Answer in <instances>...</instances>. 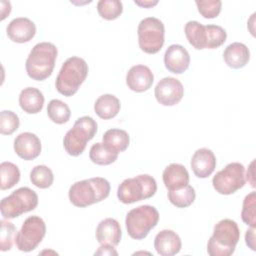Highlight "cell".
Here are the masks:
<instances>
[{
	"label": "cell",
	"mask_w": 256,
	"mask_h": 256,
	"mask_svg": "<svg viewBox=\"0 0 256 256\" xmlns=\"http://www.w3.org/2000/svg\"><path fill=\"white\" fill-rule=\"evenodd\" d=\"M110 183L102 177L77 181L69 188L70 202L76 207H87L98 203L109 196Z\"/></svg>",
	"instance_id": "cell-1"
},
{
	"label": "cell",
	"mask_w": 256,
	"mask_h": 256,
	"mask_svg": "<svg viewBox=\"0 0 256 256\" xmlns=\"http://www.w3.org/2000/svg\"><path fill=\"white\" fill-rule=\"evenodd\" d=\"M58 50L53 43L40 42L37 43L30 51L25 68L27 75L36 81H43L51 76Z\"/></svg>",
	"instance_id": "cell-2"
},
{
	"label": "cell",
	"mask_w": 256,
	"mask_h": 256,
	"mask_svg": "<svg viewBox=\"0 0 256 256\" xmlns=\"http://www.w3.org/2000/svg\"><path fill=\"white\" fill-rule=\"evenodd\" d=\"M240 239L237 223L232 219H222L213 228V234L207 243L210 256H230L234 253Z\"/></svg>",
	"instance_id": "cell-3"
},
{
	"label": "cell",
	"mask_w": 256,
	"mask_h": 256,
	"mask_svg": "<svg viewBox=\"0 0 256 256\" xmlns=\"http://www.w3.org/2000/svg\"><path fill=\"white\" fill-rule=\"evenodd\" d=\"M88 70V64L83 58L77 56L68 58L57 75L55 82L57 91L66 97L73 96L85 81Z\"/></svg>",
	"instance_id": "cell-4"
},
{
	"label": "cell",
	"mask_w": 256,
	"mask_h": 256,
	"mask_svg": "<svg viewBox=\"0 0 256 256\" xmlns=\"http://www.w3.org/2000/svg\"><path fill=\"white\" fill-rule=\"evenodd\" d=\"M184 32L188 42L197 50L218 48L227 39V33L221 26L202 25L198 21H188Z\"/></svg>",
	"instance_id": "cell-5"
},
{
	"label": "cell",
	"mask_w": 256,
	"mask_h": 256,
	"mask_svg": "<svg viewBox=\"0 0 256 256\" xmlns=\"http://www.w3.org/2000/svg\"><path fill=\"white\" fill-rule=\"evenodd\" d=\"M96 132L97 123L92 117L82 116L78 118L64 136L63 146L66 152L71 156H79L84 152L87 142L95 136Z\"/></svg>",
	"instance_id": "cell-6"
},
{
	"label": "cell",
	"mask_w": 256,
	"mask_h": 256,
	"mask_svg": "<svg viewBox=\"0 0 256 256\" xmlns=\"http://www.w3.org/2000/svg\"><path fill=\"white\" fill-rule=\"evenodd\" d=\"M157 191L156 180L148 175L141 174L122 181L117 189V198L124 204H132L154 196Z\"/></svg>",
	"instance_id": "cell-7"
},
{
	"label": "cell",
	"mask_w": 256,
	"mask_h": 256,
	"mask_svg": "<svg viewBox=\"0 0 256 256\" xmlns=\"http://www.w3.org/2000/svg\"><path fill=\"white\" fill-rule=\"evenodd\" d=\"M159 212L151 205H140L131 209L125 218L128 235L135 239H144L158 223Z\"/></svg>",
	"instance_id": "cell-8"
},
{
	"label": "cell",
	"mask_w": 256,
	"mask_h": 256,
	"mask_svg": "<svg viewBox=\"0 0 256 256\" xmlns=\"http://www.w3.org/2000/svg\"><path fill=\"white\" fill-rule=\"evenodd\" d=\"M37 205V193L29 187H20L1 200L0 211L5 219H13L34 210Z\"/></svg>",
	"instance_id": "cell-9"
},
{
	"label": "cell",
	"mask_w": 256,
	"mask_h": 256,
	"mask_svg": "<svg viewBox=\"0 0 256 256\" xmlns=\"http://www.w3.org/2000/svg\"><path fill=\"white\" fill-rule=\"evenodd\" d=\"M140 49L148 54L159 52L164 44L165 27L156 17H147L140 21L137 29Z\"/></svg>",
	"instance_id": "cell-10"
},
{
	"label": "cell",
	"mask_w": 256,
	"mask_h": 256,
	"mask_svg": "<svg viewBox=\"0 0 256 256\" xmlns=\"http://www.w3.org/2000/svg\"><path fill=\"white\" fill-rule=\"evenodd\" d=\"M245 168L239 162H231L218 171L212 179L216 192L222 195H230L245 185Z\"/></svg>",
	"instance_id": "cell-11"
},
{
	"label": "cell",
	"mask_w": 256,
	"mask_h": 256,
	"mask_svg": "<svg viewBox=\"0 0 256 256\" xmlns=\"http://www.w3.org/2000/svg\"><path fill=\"white\" fill-rule=\"evenodd\" d=\"M45 234L46 225L44 220L37 215H33L23 222L15 236V244L20 251L30 252L41 243Z\"/></svg>",
	"instance_id": "cell-12"
},
{
	"label": "cell",
	"mask_w": 256,
	"mask_h": 256,
	"mask_svg": "<svg viewBox=\"0 0 256 256\" xmlns=\"http://www.w3.org/2000/svg\"><path fill=\"white\" fill-rule=\"evenodd\" d=\"M156 100L163 106H173L181 101L184 95L182 83L174 77L161 79L154 90Z\"/></svg>",
	"instance_id": "cell-13"
},
{
	"label": "cell",
	"mask_w": 256,
	"mask_h": 256,
	"mask_svg": "<svg viewBox=\"0 0 256 256\" xmlns=\"http://www.w3.org/2000/svg\"><path fill=\"white\" fill-rule=\"evenodd\" d=\"M14 151L24 160H33L41 153V141L34 133H20L14 140Z\"/></svg>",
	"instance_id": "cell-14"
},
{
	"label": "cell",
	"mask_w": 256,
	"mask_h": 256,
	"mask_svg": "<svg viewBox=\"0 0 256 256\" xmlns=\"http://www.w3.org/2000/svg\"><path fill=\"white\" fill-rule=\"evenodd\" d=\"M164 64L168 71L181 74L189 67L190 55L182 45L172 44L165 51Z\"/></svg>",
	"instance_id": "cell-15"
},
{
	"label": "cell",
	"mask_w": 256,
	"mask_h": 256,
	"mask_svg": "<svg viewBox=\"0 0 256 256\" xmlns=\"http://www.w3.org/2000/svg\"><path fill=\"white\" fill-rule=\"evenodd\" d=\"M154 75L149 67L139 64L132 66L126 75V84L134 92L147 91L153 84Z\"/></svg>",
	"instance_id": "cell-16"
},
{
	"label": "cell",
	"mask_w": 256,
	"mask_h": 256,
	"mask_svg": "<svg viewBox=\"0 0 256 256\" xmlns=\"http://www.w3.org/2000/svg\"><path fill=\"white\" fill-rule=\"evenodd\" d=\"M7 36L16 43L29 42L36 33L35 23L26 17L14 18L6 28Z\"/></svg>",
	"instance_id": "cell-17"
},
{
	"label": "cell",
	"mask_w": 256,
	"mask_h": 256,
	"mask_svg": "<svg viewBox=\"0 0 256 256\" xmlns=\"http://www.w3.org/2000/svg\"><path fill=\"white\" fill-rule=\"evenodd\" d=\"M191 168L198 178H207L216 168V157L208 148L196 150L191 158Z\"/></svg>",
	"instance_id": "cell-18"
},
{
	"label": "cell",
	"mask_w": 256,
	"mask_h": 256,
	"mask_svg": "<svg viewBox=\"0 0 256 256\" xmlns=\"http://www.w3.org/2000/svg\"><path fill=\"white\" fill-rule=\"evenodd\" d=\"M181 246V239L173 230H161L154 239V248L161 256H173L179 253Z\"/></svg>",
	"instance_id": "cell-19"
},
{
	"label": "cell",
	"mask_w": 256,
	"mask_h": 256,
	"mask_svg": "<svg viewBox=\"0 0 256 256\" xmlns=\"http://www.w3.org/2000/svg\"><path fill=\"white\" fill-rule=\"evenodd\" d=\"M95 235L98 243L117 246L122 237L120 224L114 218H106L99 222Z\"/></svg>",
	"instance_id": "cell-20"
},
{
	"label": "cell",
	"mask_w": 256,
	"mask_h": 256,
	"mask_svg": "<svg viewBox=\"0 0 256 256\" xmlns=\"http://www.w3.org/2000/svg\"><path fill=\"white\" fill-rule=\"evenodd\" d=\"M162 178L168 191L183 188L189 183V173L187 169L178 163H171L168 165L163 171Z\"/></svg>",
	"instance_id": "cell-21"
},
{
	"label": "cell",
	"mask_w": 256,
	"mask_h": 256,
	"mask_svg": "<svg viewBox=\"0 0 256 256\" xmlns=\"http://www.w3.org/2000/svg\"><path fill=\"white\" fill-rule=\"evenodd\" d=\"M223 59L230 68L240 69L249 62L250 51L245 44L234 42L225 48L223 52Z\"/></svg>",
	"instance_id": "cell-22"
},
{
	"label": "cell",
	"mask_w": 256,
	"mask_h": 256,
	"mask_svg": "<svg viewBox=\"0 0 256 256\" xmlns=\"http://www.w3.org/2000/svg\"><path fill=\"white\" fill-rule=\"evenodd\" d=\"M44 100L43 93L34 87L24 88L19 95V105L28 114L39 113L43 108Z\"/></svg>",
	"instance_id": "cell-23"
},
{
	"label": "cell",
	"mask_w": 256,
	"mask_h": 256,
	"mask_svg": "<svg viewBox=\"0 0 256 256\" xmlns=\"http://www.w3.org/2000/svg\"><path fill=\"white\" fill-rule=\"evenodd\" d=\"M121 108L119 99L112 94H103L97 98L94 104L95 113L104 120L115 117Z\"/></svg>",
	"instance_id": "cell-24"
},
{
	"label": "cell",
	"mask_w": 256,
	"mask_h": 256,
	"mask_svg": "<svg viewBox=\"0 0 256 256\" xmlns=\"http://www.w3.org/2000/svg\"><path fill=\"white\" fill-rule=\"evenodd\" d=\"M102 142L110 147L112 150L120 153L128 148L130 143V137L125 130L112 128L104 133L102 137Z\"/></svg>",
	"instance_id": "cell-25"
},
{
	"label": "cell",
	"mask_w": 256,
	"mask_h": 256,
	"mask_svg": "<svg viewBox=\"0 0 256 256\" xmlns=\"http://www.w3.org/2000/svg\"><path fill=\"white\" fill-rule=\"evenodd\" d=\"M118 154L103 142H97L91 146L89 158L97 165H109L117 160Z\"/></svg>",
	"instance_id": "cell-26"
},
{
	"label": "cell",
	"mask_w": 256,
	"mask_h": 256,
	"mask_svg": "<svg viewBox=\"0 0 256 256\" xmlns=\"http://www.w3.org/2000/svg\"><path fill=\"white\" fill-rule=\"evenodd\" d=\"M47 115L52 122L64 124L70 119L71 111L65 102L59 99H52L47 106Z\"/></svg>",
	"instance_id": "cell-27"
},
{
	"label": "cell",
	"mask_w": 256,
	"mask_h": 256,
	"mask_svg": "<svg viewBox=\"0 0 256 256\" xmlns=\"http://www.w3.org/2000/svg\"><path fill=\"white\" fill-rule=\"evenodd\" d=\"M1 172V190H7L12 188L20 180V170L12 162L4 161L0 164Z\"/></svg>",
	"instance_id": "cell-28"
},
{
	"label": "cell",
	"mask_w": 256,
	"mask_h": 256,
	"mask_svg": "<svg viewBox=\"0 0 256 256\" xmlns=\"http://www.w3.org/2000/svg\"><path fill=\"white\" fill-rule=\"evenodd\" d=\"M195 197V190L190 185H186L183 188L168 192L169 201L178 208H185L190 206L194 202Z\"/></svg>",
	"instance_id": "cell-29"
},
{
	"label": "cell",
	"mask_w": 256,
	"mask_h": 256,
	"mask_svg": "<svg viewBox=\"0 0 256 256\" xmlns=\"http://www.w3.org/2000/svg\"><path fill=\"white\" fill-rule=\"evenodd\" d=\"M30 181L40 189L49 188L54 181L52 170L46 165H37L30 172Z\"/></svg>",
	"instance_id": "cell-30"
},
{
	"label": "cell",
	"mask_w": 256,
	"mask_h": 256,
	"mask_svg": "<svg viewBox=\"0 0 256 256\" xmlns=\"http://www.w3.org/2000/svg\"><path fill=\"white\" fill-rule=\"evenodd\" d=\"M97 11L103 19L114 20L121 15L123 5L119 0H100L97 3Z\"/></svg>",
	"instance_id": "cell-31"
},
{
	"label": "cell",
	"mask_w": 256,
	"mask_h": 256,
	"mask_svg": "<svg viewBox=\"0 0 256 256\" xmlns=\"http://www.w3.org/2000/svg\"><path fill=\"white\" fill-rule=\"evenodd\" d=\"M255 207H256V193L250 192L243 200V208L241 211L242 221L250 227L255 228Z\"/></svg>",
	"instance_id": "cell-32"
},
{
	"label": "cell",
	"mask_w": 256,
	"mask_h": 256,
	"mask_svg": "<svg viewBox=\"0 0 256 256\" xmlns=\"http://www.w3.org/2000/svg\"><path fill=\"white\" fill-rule=\"evenodd\" d=\"M19 117L10 110L0 112V133L3 135H11L19 128Z\"/></svg>",
	"instance_id": "cell-33"
},
{
	"label": "cell",
	"mask_w": 256,
	"mask_h": 256,
	"mask_svg": "<svg viewBox=\"0 0 256 256\" xmlns=\"http://www.w3.org/2000/svg\"><path fill=\"white\" fill-rule=\"evenodd\" d=\"M1 223V232H0V250L8 251L12 248L13 245V237L16 232L15 225L8 220L2 219Z\"/></svg>",
	"instance_id": "cell-34"
},
{
	"label": "cell",
	"mask_w": 256,
	"mask_h": 256,
	"mask_svg": "<svg viewBox=\"0 0 256 256\" xmlns=\"http://www.w3.org/2000/svg\"><path fill=\"white\" fill-rule=\"evenodd\" d=\"M195 3L199 13L207 19L216 18L222 7V2L220 0H196Z\"/></svg>",
	"instance_id": "cell-35"
},
{
	"label": "cell",
	"mask_w": 256,
	"mask_h": 256,
	"mask_svg": "<svg viewBox=\"0 0 256 256\" xmlns=\"http://www.w3.org/2000/svg\"><path fill=\"white\" fill-rule=\"evenodd\" d=\"M245 241H246V244L247 246L255 251L256 248H255V228L251 227L250 229H248L246 231V234H245Z\"/></svg>",
	"instance_id": "cell-36"
},
{
	"label": "cell",
	"mask_w": 256,
	"mask_h": 256,
	"mask_svg": "<svg viewBox=\"0 0 256 256\" xmlns=\"http://www.w3.org/2000/svg\"><path fill=\"white\" fill-rule=\"evenodd\" d=\"M95 255H118V253L114 249V246L101 244L99 249L95 252Z\"/></svg>",
	"instance_id": "cell-37"
},
{
	"label": "cell",
	"mask_w": 256,
	"mask_h": 256,
	"mask_svg": "<svg viewBox=\"0 0 256 256\" xmlns=\"http://www.w3.org/2000/svg\"><path fill=\"white\" fill-rule=\"evenodd\" d=\"M253 166H254V160L251 162V164H250V167L248 168V170H247V173H246V179L250 182V184H251V186L252 187H255V181H254V168H253Z\"/></svg>",
	"instance_id": "cell-38"
},
{
	"label": "cell",
	"mask_w": 256,
	"mask_h": 256,
	"mask_svg": "<svg viewBox=\"0 0 256 256\" xmlns=\"http://www.w3.org/2000/svg\"><path fill=\"white\" fill-rule=\"evenodd\" d=\"M134 3L136 4V5H139V6H141V7H144V8H149V7H153V6H155L157 3H158V1H134Z\"/></svg>",
	"instance_id": "cell-39"
}]
</instances>
